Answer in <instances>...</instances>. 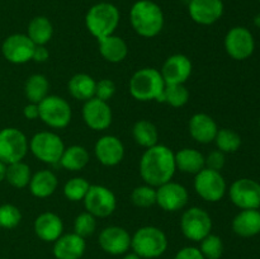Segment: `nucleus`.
I'll return each mask as SVG.
<instances>
[{"instance_id":"nucleus-8","label":"nucleus","mask_w":260,"mask_h":259,"mask_svg":"<svg viewBox=\"0 0 260 259\" xmlns=\"http://www.w3.org/2000/svg\"><path fill=\"white\" fill-rule=\"evenodd\" d=\"M29 150L27 136L15 127L0 130V160L4 164L22 161Z\"/></svg>"},{"instance_id":"nucleus-2","label":"nucleus","mask_w":260,"mask_h":259,"mask_svg":"<svg viewBox=\"0 0 260 259\" xmlns=\"http://www.w3.org/2000/svg\"><path fill=\"white\" fill-rule=\"evenodd\" d=\"M129 22L135 32L141 37H156L164 27V13L156 3L139 0L129 10Z\"/></svg>"},{"instance_id":"nucleus-38","label":"nucleus","mask_w":260,"mask_h":259,"mask_svg":"<svg viewBox=\"0 0 260 259\" xmlns=\"http://www.w3.org/2000/svg\"><path fill=\"white\" fill-rule=\"evenodd\" d=\"M201 250L205 259H220L223 254V241L216 234L211 233L200 241Z\"/></svg>"},{"instance_id":"nucleus-50","label":"nucleus","mask_w":260,"mask_h":259,"mask_svg":"<svg viewBox=\"0 0 260 259\" xmlns=\"http://www.w3.org/2000/svg\"><path fill=\"white\" fill-rule=\"evenodd\" d=\"M259 2H260V0H259Z\"/></svg>"},{"instance_id":"nucleus-19","label":"nucleus","mask_w":260,"mask_h":259,"mask_svg":"<svg viewBox=\"0 0 260 259\" xmlns=\"http://www.w3.org/2000/svg\"><path fill=\"white\" fill-rule=\"evenodd\" d=\"M188 13L197 24H215L223 14V3L222 0H190Z\"/></svg>"},{"instance_id":"nucleus-32","label":"nucleus","mask_w":260,"mask_h":259,"mask_svg":"<svg viewBox=\"0 0 260 259\" xmlns=\"http://www.w3.org/2000/svg\"><path fill=\"white\" fill-rule=\"evenodd\" d=\"M132 136L137 145L145 147V149H149L157 144L159 132L152 122L147 121V119H140L132 127Z\"/></svg>"},{"instance_id":"nucleus-7","label":"nucleus","mask_w":260,"mask_h":259,"mask_svg":"<svg viewBox=\"0 0 260 259\" xmlns=\"http://www.w3.org/2000/svg\"><path fill=\"white\" fill-rule=\"evenodd\" d=\"M40 119L51 128H65L73 117V111L66 99L48 94L40 104Z\"/></svg>"},{"instance_id":"nucleus-31","label":"nucleus","mask_w":260,"mask_h":259,"mask_svg":"<svg viewBox=\"0 0 260 259\" xmlns=\"http://www.w3.org/2000/svg\"><path fill=\"white\" fill-rule=\"evenodd\" d=\"M48 90H50V83L42 74H33L24 84L25 98L30 103L40 104L48 95Z\"/></svg>"},{"instance_id":"nucleus-15","label":"nucleus","mask_w":260,"mask_h":259,"mask_svg":"<svg viewBox=\"0 0 260 259\" xmlns=\"http://www.w3.org/2000/svg\"><path fill=\"white\" fill-rule=\"evenodd\" d=\"M189 193L180 183H164L156 188V205L167 212H177L187 206Z\"/></svg>"},{"instance_id":"nucleus-17","label":"nucleus","mask_w":260,"mask_h":259,"mask_svg":"<svg viewBox=\"0 0 260 259\" xmlns=\"http://www.w3.org/2000/svg\"><path fill=\"white\" fill-rule=\"evenodd\" d=\"M99 246L111 255H124L131 249V235L121 226H107L98 238Z\"/></svg>"},{"instance_id":"nucleus-44","label":"nucleus","mask_w":260,"mask_h":259,"mask_svg":"<svg viewBox=\"0 0 260 259\" xmlns=\"http://www.w3.org/2000/svg\"><path fill=\"white\" fill-rule=\"evenodd\" d=\"M50 57V52L46 48V46H36L35 51H33L32 60L36 62H45Z\"/></svg>"},{"instance_id":"nucleus-4","label":"nucleus","mask_w":260,"mask_h":259,"mask_svg":"<svg viewBox=\"0 0 260 259\" xmlns=\"http://www.w3.org/2000/svg\"><path fill=\"white\" fill-rule=\"evenodd\" d=\"M119 10L112 3L102 2L94 4L85 15V25L96 40L114 35L119 24Z\"/></svg>"},{"instance_id":"nucleus-26","label":"nucleus","mask_w":260,"mask_h":259,"mask_svg":"<svg viewBox=\"0 0 260 259\" xmlns=\"http://www.w3.org/2000/svg\"><path fill=\"white\" fill-rule=\"evenodd\" d=\"M57 185L58 179L55 173L48 169H43L32 174L28 187L35 197L47 198L56 192Z\"/></svg>"},{"instance_id":"nucleus-5","label":"nucleus","mask_w":260,"mask_h":259,"mask_svg":"<svg viewBox=\"0 0 260 259\" xmlns=\"http://www.w3.org/2000/svg\"><path fill=\"white\" fill-rule=\"evenodd\" d=\"M131 249L142 259L160 258L168 249V238L156 226H142L131 236Z\"/></svg>"},{"instance_id":"nucleus-46","label":"nucleus","mask_w":260,"mask_h":259,"mask_svg":"<svg viewBox=\"0 0 260 259\" xmlns=\"http://www.w3.org/2000/svg\"><path fill=\"white\" fill-rule=\"evenodd\" d=\"M5 172H7V164H4V163L0 160V183H2L3 180H5Z\"/></svg>"},{"instance_id":"nucleus-10","label":"nucleus","mask_w":260,"mask_h":259,"mask_svg":"<svg viewBox=\"0 0 260 259\" xmlns=\"http://www.w3.org/2000/svg\"><path fill=\"white\" fill-rule=\"evenodd\" d=\"M194 190L207 202H218L226 195L228 185L221 172L203 168L194 177Z\"/></svg>"},{"instance_id":"nucleus-30","label":"nucleus","mask_w":260,"mask_h":259,"mask_svg":"<svg viewBox=\"0 0 260 259\" xmlns=\"http://www.w3.org/2000/svg\"><path fill=\"white\" fill-rule=\"evenodd\" d=\"M27 36L36 46H46L53 36L52 23L43 15L35 17L28 24Z\"/></svg>"},{"instance_id":"nucleus-35","label":"nucleus","mask_w":260,"mask_h":259,"mask_svg":"<svg viewBox=\"0 0 260 259\" xmlns=\"http://www.w3.org/2000/svg\"><path fill=\"white\" fill-rule=\"evenodd\" d=\"M189 101V90L184 84H172L165 85L162 103H168L174 108L184 107Z\"/></svg>"},{"instance_id":"nucleus-41","label":"nucleus","mask_w":260,"mask_h":259,"mask_svg":"<svg viewBox=\"0 0 260 259\" xmlns=\"http://www.w3.org/2000/svg\"><path fill=\"white\" fill-rule=\"evenodd\" d=\"M114 93H116V84L113 83V80H111V79H102V80L96 81L95 98L108 102L113 98Z\"/></svg>"},{"instance_id":"nucleus-42","label":"nucleus","mask_w":260,"mask_h":259,"mask_svg":"<svg viewBox=\"0 0 260 259\" xmlns=\"http://www.w3.org/2000/svg\"><path fill=\"white\" fill-rule=\"evenodd\" d=\"M206 160V168L212 170H217V172H221L223 167H225L226 157L225 154L220 150H215V151H211L207 156L205 157Z\"/></svg>"},{"instance_id":"nucleus-21","label":"nucleus","mask_w":260,"mask_h":259,"mask_svg":"<svg viewBox=\"0 0 260 259\" xmlns=\"http://www.w3.org/2000/svg\"><path fill=\"white\" fill-rule=\"evenodd\" d=\"M86 241L78 234H62L53 241L52 254L56 259H81L85 254Z\"/></svg>"},{"instance_id":"nucleus-39","label":"nucleus","mask_w":260,"mask_h":259,"mask_svg":"<svg viewBox=\"0 0 260 259\" xmlns=\"http://www.w3.org/2000/svg\"><path fill=\"white\" fill-rule=\"evenodd\" d=\"M96 230V217L88 211L79 213L74 221V233L81 238L86 239L91 236Z\"/></svg>"},{"instance_id":"nucleus-29","label":"nucleus","mask_w":260,"mask_h":259,"mask_svg":"<svg viewBox=\"0 0 260 259\" xmlns=\"http://www.w3.org/2000/svg\"><path fill=\"white\" fill-rule=\"evenodd\" d=\"M90 156L88 150L81 145H71L65 147L60 159V165L70 172H79L88 165Z\"/></svg>"},{"instance_id":"nucleus-45","label":"nucleus","mask_w":260,"mask_h":259,"mask_svg":"<svg viewBox=\"0 0 260 259\" xmlns=\"http://www.w3.org/2000/svg\"><path fill=\"white\" fill-rule=\"evenodd\" d=\"M23 114H24L25 118L30 119V121L40 118V109H38V104L30 103L29 102V103L23 108Z\"/></svg>"},{"instance_id":"nucleus-27","label":"nucleus","mask_w":260,"mask_h":259,"mask_svg":"<svg viewBox=\"0 0 260 259\" xmlns=\"http://www.w3.org/2000/svg\"><path fill=\"white\" fill-rule=\"evenodd\" d=\"M175 165L177 169L187 174H197L206 168L205 155L196 149L184 147L175 152Z\"/></svg>"},{"instance_id":"nucleus-25","label":"nucleus","mask_w":260,"mask_h":259,"mask_svg":"<svg viewBox=\"0 0 260 259\" xmlns=\"http://www.w3.org/2000/svg\"><path fill=\"white\" fill-rule=\"evenodd\" d=\"M233 230L241 238H253L260 234V211L241 210L233 220Z\"/></svg>"},{"instance_id":"nucleus-49","label":"nucleus","mask_w":260,"mask_h":259,"mask_svg":"<svg viewBox=\"0 0 260 259\" xmlns=\"http://www.w3.org/2000/svg\"><path fill=\"white\" fill-rule=\"evenodd\" d=\"M259 124H260V119H259Z\"/></svg>"},{"instance_id":"nucleus-20","label":"nucleus","mask_w":260,"mask_h":259,"mask_svg":"<svg viewBox=\"0 0 260 259\" xmlns=\"http://www.w3.org/2000/svg\"><path fill=\"white\" fill-rule=\"evenodd\" d=\"M94 152L98 161L104 167H116L123 160L124 146L117 136L104 135L95 142Z\"/></svg>"},{"instance_id":"nucleus-40","label":"nucleus","mask_w":260,"mask_h":259,"mask_svg":"<svg viewBox=\"0 0 260 259\" xmlns=\"http://www.w3.org/2000/svg\"><path fill=\"white\" fill-rule=\"evenodd\" d=\"M22 221V212L19 208L10 203L0 206V228L14 229Z\"/></svg>"},{"instance_id":"nucleus-1","label":"nucleus","mask_w":260,"mask_h":259,"mask_svg":"<svg viewBox=\"0 0 260 259\" xmlns=\"http://www.w3.org/2000/svg\"><path fill=\"white\" fill-rule=\"evenodd\" d=\"M177 172L175 152L167 145L156 144L145 150L140 160V175L146 184L157 188L170 182Z\"/></svg>"},{"instance_id":"nucleus-23","label":"nucleus","mask_w":260,"mask_h":259,"mask_svg":"<svg viewBox=\"0 0 260 259\" xmlns=\"http://www.w3.org/2000/svg\"><path fill=\"white\" fill-rule=\"evenodd\" d=\"M188 128L192 139L200 144L212 142L218 131L216 121L207 113L193 114L188 123Z\"/></svg>"},{"instance_id":"nucleus-6","label":"nucleus","mask_w":260,"mask_h":259,"mask_svg":"<svg viewBox=\"0 0 260 259\" xmlns=\"http://www.w3.org/2000/svg\"><path fill=\"white\" fill-rule=\"evenodd\" d=\"M29 150L33 156L45 164H58L65 150V144L57 134L51 131H42L36 134L29 140Z\"/></svg>"},{"instance_id":"nucleus-47","label":"nucleus","mask_w":260,"mask_h":259,"mask_svg":"<svg viewBox=\"0 0 260 259\" xmlns=\"http://www.w3.org/2000/svg\"><path fill=\"white\" fill-rule=\"evenodd\" d=\"M122 259H142V258H141V256L137 255L136 253H134V251H131V253L124 254V256Z\"/></svg>"},{"instance_id":"nucleus-9","label":"nucleus","mask_w":260,"mask_h":259,"mask_svg":"<svg viewBox=\"0 0 260 259\" xmlns=\"http://www.w3.org/2000/svg\"><path fill=\"white\" fill-rule=\"evenodd\" d=\"M180 230L188 240L200 243L212 231V218L203 208L190 207L182 215Z\"/></svg>"},{"instance_id":"nucleus-12","label":"nucleus","mask_w":260,"mask_h":259,"mask_svg":"<svg viewBox=\"0 0 260 259\" xmlns=\"http://www.w3.org/2000/svg\"><path fill=\"white\" fill-rule=\"evenodd\" d=\"M230 200L240 210H259L260 184L250 178H240L229 189Z\"/></svg>"},{"instance_id":"nucleus-36","label":"nucleus","mask_w":260,"mask_h":259,"mask_svg":"<svg viewBox=\"0 0 260 259\" xmlns=\"http://www.w3.org/2000/svg\"><path fill=\"white\" fill-rule=\"evenodd\" d=\"M89 187H90V184L85 178L74 177L65 183L62 192L69 201L79 202V201H83L85 198Z\"/></svg>"},{"instance_id":"nucleus-22","label":"nucleus","mask_w":260,"mask_h":259,"mask_svg":"<svg viewBox=\"0 0 260 259\" xmlns=\"http://www.w3.org/2000/svg\"><path fill=\"white\" fill-rule=\"evenodd\" d=\"M33 230L38 239L46 243H53L63 234L62 218L55 212H43L35 220Z\"/></svg>"},{"instance_id":"nucleus-18","label":"nucleus","mask_w":260,"mask_h":259,"mask_svg":"<svg viewBox=\"0 0 260 259\" xmlns=\"http://www.w3.org/2000/svg\"><path fill=\"white\" fill-rule=\"evenodd\" d=\"M193 65L188 56L183 53H175L165 60L164 65L160 69L162 79L167 85L172 84H184L192 75Z\"/></svg>"},{"instance_id":"nucleus-13","label":"nucleus","mask_w":260,"mask_h":259,"mask_svg":"<svg viewBox=\"0 0 260 259\" xmlns=\"http://www.w3.org/2000/svg\"><path fill=\"white\" fill-rule=\"evenodd\" d=\"M225 50L231 58L246 60L255 50V41L250 30L245 27H234L225 37Z\"/></svg>"},{"instance_id":"nucleus-16","label":"nucleus","mask_w":260,"mask_h":259,"mask_svg":"<svg viewBox=\"0 0 260 259\" xmlns=\"http://www.w3.org/2000/svg\"><path fill=\"white\" fill-rule=\"evenodd\" d=\"M83 119L89 128L94 131H104L112 124L113 114L108 102L101 101L98 98H91L84 102Z\"/></svg>"},{"instance_id":"nucleus-24","label":"nucleus","mask_w":260,"mask_h":259,"mask_svg":"<svg viewBox=\"0 0 260 259\" xmlns=\"http://www.w3.org/2000/svg\"><path fill=\"white\" fill-rule=\"evenodd\" d=\"M99 53L106 61L112 63L122 62L128 55V46L126 41L116 35L98 40Z\"/></svg>"},{"instance_id":"nucleus-48","label":"nucleus","mask_w":260,"mask_h":259,"mask_svg":"<svg viewBox=\"0 0 260 259\" xmlns=\"http://www.w3.org/2000/svg\"><path fill=\"white\" fill-rule=\"evenodd\" d=\"M255 24L258 25V27H260V14L258 15V17H255Z\"/></svg>"},{"instance_id":"nucleus-3","label":"nucleus","mask_w":260,"mask_h":259,"mask_svg":"<svg viewBox=\"0 0 260 259\" xmlns=\"http://www.w3.org/2000/svg\"><path fill=\"white\" fill-rule=\"evenodd\" d=\"M165 81L160 70L155 68H144L131 76L128 83L129 94L139 102L156 101L162 103Z\"/></svg>"},{"instance_id":"nucleus-33","label":"nucleus","mask_w":260,"mask_h":259,"mask_svg":"<svg viewBox=\"0 0 260 259\" xmlns=\"http://www.w3.org/2000/svg\"><path fill=\"white\" fill-rule=\"evenodd\" d=\"M32 178L29 165L24 161L12 163L7 165V172H5V180H8L12 187L14 188H25L28 187Z\"/></svg>"},{"instance_id":"nucleus-28","label":"nucleus","mask_w":260,"mask_h":259,"mask_svg":"<svg viewBox=\"0 0 260 259\" xmlns=\"http://www.w3.org/2000/svg\"><path fill=\"white\" fill-rule=\"evenodd\" d=\"M95 85L96 81L93 76L89 74H75L73 78L69 80L68 89L70 95L74 99L80 102H86L89 99L95 96Z\"/></svg>"},{"instance_id":"nucleus-14","label":"nucleus","mask_w":260,"mask_h":259,"mask_svg":"<svg viewBox=\"0 0 260 259\" xmlns=\"http://www.w3.org/2000/svg\"><path fill=\"white\" fill-rule=\"evenodd\" d=\"M35 47L36 45L27 35L14 33L4 40L2 45V53L7 61L15 65H20V63L32 61Z\"/></svg>"},{"instance_id":"nucleus-11","label":"nucleus","mask_w":260,"mask_h":259,"mask_svg":"<svg viewBox=\"0 0 260 259\" xmlns=\"http://www.w3.org/2000/svg\"><path fill=\"white\" fill-rule=\"evenodd\" d=\"M83 202L85 211L99 218L108 217L117 208L116 195L101 184H90Z\"/></svg>"},{"instance_id":"nucleus-43","label":"nucleus","mask_w":260,"mask_h":259,"mask_svg":"<svg viewBox=\"0 0 260 259\" xmlns=\"http://www.w3.org/2000/svg\"><path fill=\"white\" fill-rule=\"evenodd\" d=\"M174 259H205V256L196 246H184L177 251Z\"/></svg>"},{"instance_id":"nucleus-37","label":"nucleus","mask_w":260,"mask_h":259,"mask_svg":"<svg viewBox=\"0 0 260 259\" xmlns=\"http://www.w3.org/2000/svg\"><path fill=\"white\" fill-rule=\"evenodd\" d=\"M131 201L135 206L141 208L156 205V188L149 184H142L135 188L131 193Z\"/></svg>"},{"instance_id":"nucleus-34","label":"nucleus","mask_w":260,"mask_h":259,"mask_svg":"<svg viewBox=\"0 0 260 259\" xmlns=\"http://www.w3.org/2000/svg\"><path fill=\"white\" fill-rule=\"evenodd\" d=\"M217 150L223 154H233L236 152L241 146V137L238 132L230 128H221L217 131L215 140Z\"/></svg>"}]
</instances>
